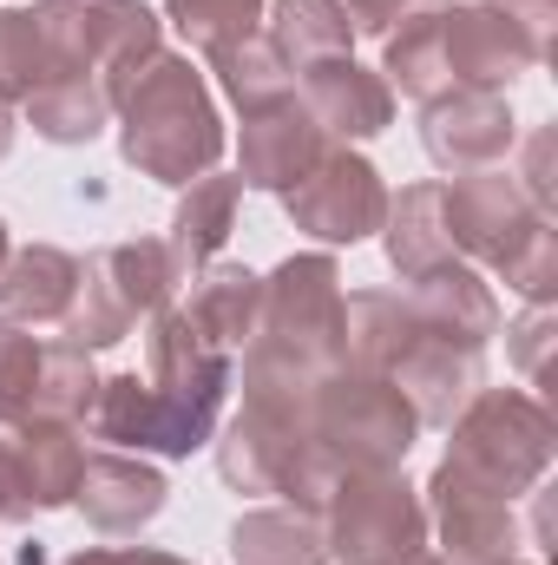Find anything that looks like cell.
<instances>
[{"instance_id": "9a60e30c", "label": "cell", "mask_w": 558, "mask_h": 565, "mask_svg": "<svg viewBox=\"0 0 558 565\" xmlns=\"http://www.w3.org/2000/svg\"><path fill=\"white\" fill-rule=\"evenodd\" d=\"M73 500L86 507V520H93L99 533H139L144 520L164 507V480H158L151 467H139V460L93 454V460L79 467Z\"/></svg>"}, {"instance_id": "2e32d148", "label": "cell", "mask_w": 558, "mask_h": 565, "mask_svg": "<svg viewBox=\"0 0 558 565\" xmlns=\"http://www.w3.org/2000/svg\"><path fill=\"white\" fill-rule=\"evenodd\" d=\"M79 296V264L53 244H33V250H13L0 264V309L7 322H66Z\"/></svg>"}, {"instance_id": "9c48e42d", "label": "cell", "mask_w": 558, "mask_h": 565, "mask_svg": "<svg viewBox=\"0 0 558 565\" xmlns=\"http://www.w3.org/2000/svg\"><path fill=\"white\" fill-rule=\"evenodd\" d=\"M440 53H447L453 93L460 86L493 93L513 73H526L533 60H546V40L526 20H513L506 7H447L440 13Z\"/></svg>"}, {"instance_id": "4fadbf2b", "label": "cell", "mask_w": 558, "mask_h": 565, "mask_svg": "<svg viewBox=\"0 0 558 565\" xmlns=\"http://www.w3.org/2000/svg\"><path fill=\"white\" fill-rule=\"evenodd\" d=\"M315 158H322V132H315L309 113H296V99H282L270 113H250L244 119V184L289 191Z\"/></svg>"}, {"instance_id": "7402d4cb", "label": "cell", "mask_w": 558, "mask_h": 565, "mask_svg": "<svg viewBox=\"0 0 558 565\" xmlns=\"http://www.w3.org/2000/svg\"><path fill=\"white\" fill-rule=\"evenodd\" d=\"M237 191H244V178H211V171L191 178V198L171 217V257H178V270H197L204 257L224 250L230 217H237Z\"/></svg>"}, {"instance_id": "d6986e66", "label": "cell", "mask_w": 558, "mask_h": 565, "mask_svg": "<svg viewBox=\"0 0 558 565\" xmlns=\"http://www.w3.org/2000/svg\"><path fill=\"white\" fill-rule=\"evenodd\" d=\"M433 507H440V533H447L453 565H513V513H506V500L433 487Z\"/></svg>"}, {"instance_id": "e575fe53", "label": "cell", "mask_w": 558, "mask_h": 565, "mask_svg": "<svg viewBox=\"0 0 558 565\" xmlns=\"http://www.w3.org/2000/svg\"><path fill=\"white\" fill-rule=\"evenodd\" d=\"M408 565H433V559H408Z\"/></svg>"}, {"instance_id": "4dcf8cb0", "label": "cell", "mask_w": 558, "mask_h": 565, "mask_svg": "<svg viewBox=\"0 0 558 565\" xmlns=\"http://www.w3.org/2000/svg\"><path fill=\"white\" fill-rule=\"evenodd\" d=\"M420 0H348V26L355 33H388L395 20H408Z\"/></svg>"}, {"instance_id": "603a6c76", "label": "cell", "mask_w": 558, "mask_h": 565, "mask_svg": "<svg viewBox=\"0 0 558 565\" xmlns=\"http://www.w3.org/2000/svg\"><path fill=\"white\" fill-rule=\"evenodd\" d=\"M230 553H237V565H322L329 559V540H322V526L302 507H277V513L237 520Z\"/></svg>"}, {"instance_id": "1f68e13d", "label": "cell", "mask_w": 558, "mask_h": 565, "mask_svg": "<svg viewBox=\"0 0 558 565\" xmlns=\"http://www.w3.org/2000/svg\"><path fill=\"white\" fill-rule=\"evenodd\" d=\"M500 7H506L513 20H526V26L546 40V26H552V0H500Z\"/></svg>"}, {"instance_id": "7c38bea8", "label": "cell", "mask_w": 558, "mask_h": 565, "mask_svg": "<svg viewBox=\"0 0 558 565\" xmlns=\"http://www.w3.org/2000/svg\"><path fill=\"white\" fill-rule=\"evenodd\" d=\"M506 145H513V119H506L500 93L460 86V93H440L427 106V151L447 171H486Z\"/></svg>"}, {"instance_id": "ffe728a7", "label": "cell", "mask_w": 558, "mask_h": 565, "mask_svg": "<svg viewBox=\"0 0 558 565\" xmlns=\"http://www.w3.org/2000/svg\"><path fill=\"white\" fill-rule=\"evenodd\" d=\"M348 7L342 0H277V20H270V46L289 73H309L322 60H348Z\"/></svg>"}, {"instance_id": "8992f818", "label": "cell", "mask_w": 558, "mask_h": 565, "mask_svg": "<svg viewBox=\"0 0 558 565\" xmlns=\"http://www.w3.org/2000/svg\"><path fill=\"white\" fill-rule=\"evenodd\" d=\"M184 277L171 244H112L99 250L86 270H79V296L66 309V342L79 349H106V342H126L139 316H158L171 282Z\"/></svg>"}, {"instance_id": "484cf974", "label": "cell", "mask_w": 558, "mask_h": 565, "mask_svg": "<svg viewBox=\"0 0 558 565\" xmlns=\"http://www.w3.org/2000/svg\"><path fill=\"white\" fill-rule=\"evenodd\" d=\"M211 66L224 73V93L244 106V119H250V113H270V106L289 99V66L277 60V46H270L264 33H244V40L217 46Z\"/></svg>"}, {"instance_id": "f1b7e54d", "label": "cell", "mask_w": 558, "mask_h": 565, "mask_svg": "<svg viewBox=\"0 0 558 565\" xmlns=\"http://www.w3.org/2000/svg\"><path fill=\"white\" fill-rule=\"evenodd\" d=\"M40 79H46V60H40L33 13H0V106L26 99Z\"/></svg>"}, {"instance_id": "277c9868", "label": "cell", "mask_w": 558, "mask_h": 565, "mask_svg": "<svg viewBox=\"0 0 558 565\" xmlns=\"http://www.w3.org/2000/svg\"><path fill=\"white\" fill-rule=\"evenodd\" d=\"M552 460V422L533 395H473V408L453 422V454L440 460L433 487L453 493H486V500H513L526 493Z\"/></svg>"}, {"instance_id": "6da1fadb", "label": "cell", "mask_w": 558, "mask_h": 565, "mask_svg": "<svg viewBox=\"0 0 558 565\" xmlns=\"http://www.w3.org/2000/svg\"><path fill=\"white\" fill-rule=\"evenodd\" d=\"M224 388H230V355L211 349L184 309H158L151 316V375H112L99 382V402H93V427L99 440H119V447H139V454H191L211 440L217 408H224Z\"/></svg>"}, {"instance_id": "d4e9b609", "label": "cell", "mask_w": 558, "mask_h": 565, "mask_svg": "<svg viewBox=\"0 0 558 565\" xmlns=\"http://www.w3.org/2000/svg\"><path fill=\"white\" fill-rule=\"evenodd\" d=\"M106 113H112V99L99 93V79H46V86L26 93L33 132L53 145H86L106 126Z\"/></svg>"}, {"instance_id": "3957f363", "label": "cell", "mask_w": 558, "mask_h": 565, "mask_svg": "<svg viewBox=\"0 0 558 565\" xmlns=\"http://www.w3.org/2000/svg\"><path fill=\"white\" fill-rule=\"evenodd\" d=\"M119 106H126V158L144 178L191 184V178H204L217 164L224 126H217L191 60H151Z\"/></svg>"}, {"instance_id": "83f0119b", "label": "cell", "mask_w": 558, "mask_h": 565, "mask_svg": "<svg viewBox=\"0 0 558 565\" xmlns=\"http://www.w3.org/2000/svg\"><path fill=\"white\" fill-rule=\"evenodd\" d=\"M171 20L191 46L217 53V46L257 33V0H171Z\"/></svg>"}, {"instance_id": "ac0fdd59", "label": "cell", "mask_w": 558, "mask_h": 565, "mask_svg": "<svg viewBox=\"0 0 558 565\" xmlns=\"http://www.w3.org/2000/svg\"><path fill=\"white\" fill-rule=\"evenodd\" d=\"M257 296H264V282L250 277V270H237V264H217V270H204L197 289H191V302H184V322L211 342V349H244V335L257 329Z\"/></svg>"}, {"instance_id": "30bf717a", "label": "cell", "mask_w": 558, "mask_h": 565, "mask_svg": "<svg viewBox=\"0 0 558 565\" xmlns=\"http://www.w3.org/2000/svg\"><path fill=\"white\" fill-rule=\"evenodd\" d=\"M86 447L60 422H20L0 440V520H33L46 507H66L79 487Z\"/></svg>"}, {"instance_id": "7a4b0ae2", "label": "cell", "mask_w": 558, "mask_h": 565, "mask_svg": "<svg viewBox=\"0 0 558 565\" xmlns=\"http://www.w3.org/2000/svg\"><path fill=\"white\" fill-rule=\"evenodd\" d=\"M250 362L289 369L309 382H329L348 362V296L329 257H289L257 296Z\"/></svg>"}, {"instance_id": "836d02e7", "label": "cell", "mask_w": 558, "mask_h": 565, "mask_svg": "<svg viewBox=\"0 0 558 565\" xmlns=\"http://www.w3.org/2000/svg\"><path fill=\"white\" fill-rule=\"evenodd\" d=\"M0 264H7V224H0Z\"/></svg>"}, {"instance_id": "d6a6232c", "label": "cell", "mask_w": 558, "mask_h": 565, "mask_svg": "<svg viewBox=\"0 0 558 565\" xmlns=\"http://www.w3.org/2000/svg\"><path fill=\"white\" fill-rule=\"evenodd\" d=\"M7 145H13V119H7V106H0V158H7Z\"/></svg>"}, {"instance_id": "4316f807", "label": "cell", "mask_w": 558, "mask_h": 565, "mask_svg": "<svg viewBox=\"0 0 558 565\" xmlns=\"http://www.w3.org/2000/svg\"><path fill=\"white\" fill-rule=\"evenodd\" d=\"M388 79L408 99H420V106H433L440 93H453L447 53H440V13H408L401 20V33L388 40Z\"/></svg>"}, {"instance_id": "cb8c5ba5", "label": "cell", "mask_w": 558, "mask_h": 565, "mask_svg": "<svg viewBox=\"0 0 558 565\" xmlns=\"http://www.w3.org/2000/svg\"><path fill=\"white\" fill-rule=\"evenodd\" d=\"M93 402H99V375H93V349H79V342H53V349H40V382H33V408H26V422H86L93 415Z\"/></svg>"}, {"instance_id": "5bb4252c", "label": "cell", "mask_w": 558, "mask_h": 565, "mask_svg": "<svg viewBox=\"0 0 558 565\" xmlns=\"http://www.w3.org/2000/svg\"><path fill=\"white\" fill-rule=\"evenodd\" d=\"M408 316H415L427 335H440V342H460V349H480V342L500 329V309H493L486 282L473 277V270H460V264L415 277Z\"/></svg>"}, {"instance_id": "f546056e", "label": "cell", "mask_w": 558, "mask_h": 565, "mask_svg": "<svg viewBox=\"0 0 558 565\" xmlns=\"http://www.w3.org/2000/svg\"><path fill=\"white\" fill-rule=\"evenodd\" d=\"M33 382H40V342L0 322V422H26Z\"/></svg>"}, {"instance_id": "ba28073f", "label": "cell", "mask_w": 558, "mask_h": 565, "mask_svg": "<svg viewBox=\"0 0 558 565\" xmlns=\"http://www.w3.org/2000/svg\"><path fill=\"white\" fill-rule=\"evenodd\" d=\"M282 204H289V217H296L302 231H315L322 244H355V237H368V231L388 217V191H382L375 164L355 158V151H322V158L282 191Z\"/></svg>"}, {"instance_id": "5b68a950", "label": "cell", "mask_w": 558, "mask_h": 565, "mask_svg": "<svg viewBox=\"0 0 558 565\" xmlns=\"http://www.w3.org/2000/svg\"><path fill=\"white\" fill-rule=\"evenodd\" d=\"M415 408L388 375H329L315 395V447L322 460L348 480V473H395L401 454L415 447Z\"/></svg>"}, {"instance_id": "44dd1931", "label": "cell", "mask_w": 558, "mask_h": 565, "mask_svg": "<svg viewBox=\"0 0 558 565\" xmlns=\"http://www.w3.org/2000/svg\"><path fill=\"white\" fill-rule=\"evenodd\" d=\"M440 198H447V184H415V191L395 198V211H388V257H395V270L427 277V270H447L453 264Z\"/></svg>"}, {"instance_id": "e0dca14e", "label": "cell", "mask_w": 558, "mask_h": 565, "mask_svg": "<svg viewBox=\"0 0 558 565\" xmlns=\"http://www.w3.org/2000/svg\"><path fill=\"white\" fill-rule=\"evenodd\" d=\"M158 60V13H144L139 0H99L93 7V73L99 93L119 106L139 79V66Z\"/></svg>"}, {"instance_id": "52a82bcc", "label": "cell", "mask_w": 558, "mask_h": 565, "mask_svg": "<svg viewBox=\"0 0 558 565\" xmlns=\"http://www.w3.org/2000/svg\"><path fill=\"white\" fill-rule=\"evenodd\" d=\"M329 553L342 565H408L427 546V513L395 473H348L329 493Z\"/></svg>"}, {"instance_id": "8fae6325", "label": "cell", "mask_w": 558, "mask_h": 565, "mask_svg": "<svg viewBox=\"0 0 558 565\" xmlns=\"http://www.w3.org/2000/svg\"><path fill=\"white\" fill-rule=\"evenodd\" d=\"M302 113L315 119V132L375 139V132L395 119V93H388V79H375V73L355 66V60H322V66H309V79H302Z\"/></svg>"}]
</instances>
